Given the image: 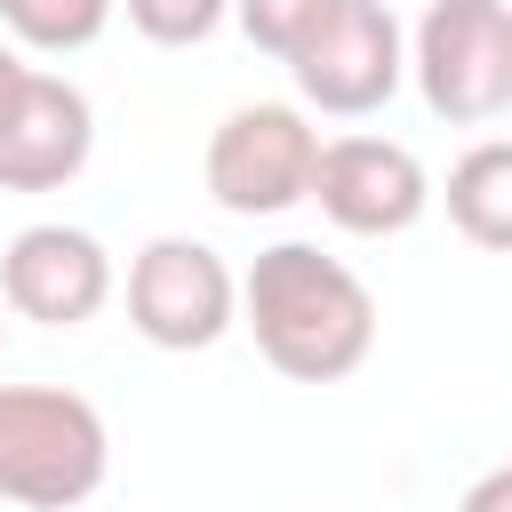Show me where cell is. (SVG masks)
<instances>
[{
	"label": "cell",
	"mask_w": 512,
	"mask_h": 512,
	"mask_svg": "<svg viewBox=\"0 0 512 512\" xmlns=\"http://www.w3.org/2000/svg\"><path fill=\"white\" fill-rule=\"evenodd\" d=\"M240 320L288 384H336L376 352V296L312 240H280L240 280Z\"/></svg>",
	"instance_id": "obj_1"
},
{
	"label": "cell",
	"mask_w": 512,
	"mask_h": 512,
	"mask_svg": "<svg viewBox=\"0 0 512 512\" xmlns=\"http://www.w3.org/2000/svg\"><path fill=\"white\" fill-rule=\"evenodd\" d=\"M112 472L104 416L64 384H0V504L80 512Z\"/></svg>",
	"instance_id": "obj_2"
},
{
	"label": "cell",
	"mask_w": 512,
	"mask_h": 512,
	"mask_svg": "<svg viewBox=\"0 0 512 512\" xmlns=\"http://www.w3.org/2000/svg\"><path fill=\"white\" fill-rule=\"evenodd\" d=\"M408 72H416L432 120H448V128H480V120L512 112V8L504 0H432L408 40Z\"/></svg>",
	"instance_id": "obj_3"
},
{
	"label": "cell",
	"mask_w": 512,
	"mask_h": 512,
	"mask_svg": "<svg viewBox=\"0 0 512 512\" xmlns=\"http://www.w3.org/2000/svg\"><path fill=\"white\" fill-rule=\"evenodd\" d=\"M320 176V128L296 104H240L208 136V200L224 216H280L312 200Z\"/></svg>",
	"instance_id": "obj_4"
},
{
	"label": "cell",
	"mask_w": 512,
	"mask_h": 512,
	"mask_svg": "<svg viewBox=\"0 0 512 512\" xmlns=\"http://www.w3.org/2000/svg\"><path fill=\"white\" fill-rule=\"evenodd\" d=\"M240 320V280L208 240L160 232L128 264V328L160 352H208Z\"/></svg>",
	"instance_id": "obj_5"
},
{
	"label": "cell",
	"mask_w": 512,
	"mask_h": 512,
	"mask_svg": "<svg viewBox=\"0 0 512 512\" xmlns=\"http://www.w3.org/2000/svg\"><path fill=\"white\" fill-rule=\"evenodd\" d=\"M288 80H296V96L312 112L360 120V112H376L408 80V40H400L384 0H328V16L296 40Z\"/></svg>",
	"instance_id": "obj_6"
},
{
	"label": "cell",
	"mask_w": 512,
	"mask_h": 512,
	"mask_svg": "<svg viewBox=\"0 0 512 512\" xmlns=\"http://www.w3.org/2000/svg\"><path fill=\"white\" fill-rule=\"evenodd\" d=\"M312 200L336 232L352 240H392L408 232L424 208H432V176L408 144L392 136H336L320 144V176H312Z\"/></svg>",
	"instance_id": "obj_7"
},
{
	"label": "cell",
	"mask_w": 512,
	"mask_h": 512,
	"mask_svg": "<svg viewBox=\"0 0 512 512\" xmlns=\"http://www.w3.org/2000/svg\"><path fill=\"white\" fill-rule=\"evenodd\" d=\"M112 296V256L80 224H24L0 256V304L40 328H80Z\"/></svg>",
	"instance_id": "obj_8"
},
{
	"label": "cell",
	"mask_w": 512,
	"mask_h": 512,
	"mask_svg": "<svg viewBox=\"0 0 512 512\" xmlns=\"http://www.w3.org/2000/svg\"><path fill=\"white\" fill-rule=\"evenodd\" d=\"M96 152V112L72 80L24 72L8 120H0V192H56L88 168Z\"/></svg>",
	"instance_id": "obj_9"
},
{
	"label": "cell",
	"mask_w": 512,
	"mask_h": 512,
	"mask_svg": "<svg viewBox=\"0 0 512 512\" xmlns=\"http://www.w3.org/2000/svg\"><path fill=\"white\" fill-rule=\"evenodd\" d=\"M440 200H448V224H456L472 248H496V256H512V136H488V144H472V152L448 168Z\"/></svg>",
	"instance_id": "obj_10"
},
{
	"label": "cell",
	"mask_w": 512,
	"mask_h": 512,
	"mask_svg": "<svg viewBox=\"0 0 512 512\" xmlns=\"http://www.w3.org/2000/svg\"><path fill=\"white\" fill-rule=\"evenodd\" d=\"M0 24H8L24 48H40V56H72V48L104 40L112 0H0Z\"/></svg>",
	"instance_id": "obj_11"
},
{
	"label": "cell",
	"mask_w": 512,
	"mask_h": 512,
	"mask_svg": "<svg viewBox=\"0 0 512 512\" xmlns=\"http://www.w3.org/2000/svg\"><path fill=\"white\" fill-rule=\"evenodd\" d=\"M224 16H232V0H128V24L160 48H200Z\"/></svg>",
	"instance_id": "obj_12"
},
{
	"label": "cell",
	"mask_w": 512,
	"mask_h": 512,
	"mask_svg": "<svg viewBox=\"0 0 512 512\" xmlns=\"http://www.w3.org/2000/svg\"><path fill=\"white\" fill-rule=\"evenodd\" d=\"M232 16H240V32L264 48V56H296V40L328 16V0H232Z\"/></svg>",
	"instance_id": "obj_13"
},
{
	"label": "cell",
	"mask_w": 512,
	"mask_h": 512,
	"mask_svg": "<svg viewBox=\"0 0 512 512\" xmlns=\"http://www.w3.org/2000/svg\"><path fill=\"white\" fill-rule=\"evenodd\" d=\"M456 512H512V464L480 472V480L464 488V504H456Z\"/></svg>",
	"instance_id": "obj_14"
},
{
	"label": "cell",
	"mask_w": 512,
	"mask_h": 512,
	"mask_svg": "<svg viewBox=\"0 0 512 512\" xmlns=\"http://www.w3.org/2000/svg\"><path fill=\"white\" fill-rule=\"evenodd\" d=\"M24 72H32V64H16V48L0 40V120H8V104H16V88H24Z\"/></svg>",
	"instance_id": "obj_15"
},
{
	"label": "cell",
	"mask_w": 512,
	"mask_h": 512,
	"mask_svg": "<svg viewBox=\"0 0 512 512\" xmlns=\"http://www.w3.org/2000/svg\"><path fill=\"white\" fill-rule=\"evenodd\" d=\"M0 344H8V320H0Z\"/></svg>",
	"instance_id": "obj_16"
}]
</instances>
